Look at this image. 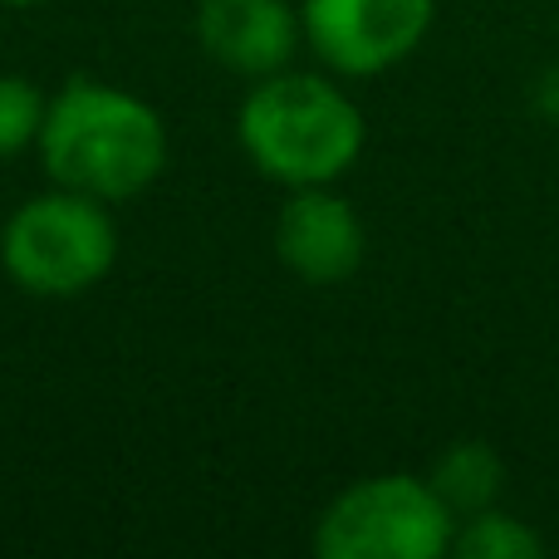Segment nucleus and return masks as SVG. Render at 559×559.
<instances>
[{
    "label": "nucleus",
    "mask_w": 559,
    "mask_h": 559,
    "mask_svg": "<svg viewBox=\"0 0 559 559\" xmlns=\"http://www.w3.org/2000/svg\"><path fill=\"white\" fill-rule=\"evenodd\" d=\"M39 163L55 187L98 202H128L167 167L163 114L104 79H69L45 104Z\"/></svg>",
    "instance_id": "f257e3e1"
},
{
    "label": "nucleus",
    "mask_w": 559,
    "mask_h": 559,
    "mask_svg": "<svg viewBox=\"0 0 559 559\" xmlns=\"http://www.w3.org/2000/svg\"><path fill=\"white\" fill-rule=\"evenodd\" d=\"M246 157L280 187H334L364 153V108L324 74L280 69L246 94L236 114Z\"/></svg>",
    "instance_id": "f03ea898"
},
{
    "label": "nucleus",
    "mask_w": 559,
    "mask_h": 559,
    "mask_svg": "<svg viewBox=\"0 0 559 559\" xmlns=\"http://www.w3.org/2000/svg\"><path fill=\"white\" fill-rule=\"evenodd\" d=\"M0 261L25 295H84L118 261V226L108 216V202L69 192V187L29 197L15 206V216L0 231Z\"/></svg>",
    "instance_id": "7ed1b4c3"
},
{
    "label": "nucleus",
    "mask_w": 559,
    "mask_h": 559,
    "mask_svg": "<svg viewBox=\"0 0 559 559\" xmlns=\"http://www.w3.org/2000/svg\"><path fill=\"white\" fill-rule=\"evenodd\" d=\"M456 515L427 476L383 472L344 486L314 525L319 559H442Z\"/></svg>",
    "instance_id": "20e7f679"
},
{
    "label": "nucleus",
    "mask_w": 559,
    "mask_h": 559,
    "mask_svg": "<svg viewBox=\"0 0 559 559\" xmlns=\"http://www.w3.org/2000/svg\"><path fill=\"white\" fill-rule=\"evenodd\" d=\"M437 0H299L305 39L334 74L373 79L427 39Z\"/></svg>",
    "instance_id": "39448f33"
},
{
    "label": "nucleus",
    "mask_w": 559,
    "mask_h": 559,
    "mask_svg": "<svg viewBox=\"0 0 559 559\" xmlns=\"http://www.w3.org/2000/svg\"><path fill=\"white\" fill-rule=\"evenodd\" d=\"M275 255L305 285H344L364 265L368 231L334 187H295L275 216Z\"/></svg>",
    "instance_id": "423d86ee"
},
{
    "label": "nucleus",
    "mask_w": 559,
    "mask_h": 559,
    "mask_svg": "<svg viewBox=\"0 0 559 559\" xmlns=\"http://www.w3.org/2000/svg\"><path fill=\"white\" fill-rule=\"evenodd\" d=\"M305 25L289 0H202L197 5V45L236 74H280L289 69Z\"/></svg>",
    "instance_id": "0eeeda50"
},
{
    "label": "nucleus",
    "mask_w": 559,
    "mask_h": 559,
    "mask_svg": "<svg viewBox=\"0 0 559 559\" xmlns=\"http://www.w3.org/2000/svg\"><path fill=\"white\" fill-rule=\"evenodd\" d=\"M427 481L437 486V496H442V501L452 506V515L462 521V515H472V511L501 506L506 462H501V452H496L491 442L466 437V442L447 447V452L437 456L432 472H427Z\"/></svg>",
    "instance_id": "6e6552de"
},
{
    "label": "nucleus",
    "mask_w": 559,
    "mask_h": 559,
    "mask_svg": "<svg viewBox=\"0 0 559 559\" xmlns=\"http://www.w3.org/2000/svg\"><path fill=\"white\" fill-rule=\"evenodd\" d=\"M545 550H550V540H545L531 521L501 511V506L462 515L456 535H452L456 559H540Z\"/></svg>",
    "instance_id": "1a4fd4ad"
},
{
    "label": "nucleus",
    "mask_w": 559,
    "mask_h": 559,
    "mask_svg": "<svg viewBox=\"0 0 559 559\" xmlns=\"http://www.w3.org/2000/svg\"><path fill=\"white\" fill-rule=\"evenodd\" d=\"M45 128V94L20 74H0V157L25 153Z\"/></svg>",
    "instance_id": "9d476101"
},
{
    "label": "nucleus",
    "mask_w": 559,
    "mask_h": 559,
    "mask_svg": "<svg viewBox=\"0 0 559 559\" xmlns=\"http://www.w3.org/2000/svg\"><path fill=\"white\" fill-rule=\"evenodd\" d=\"M531 104H535V114H545V118H555L559 123V64H550L540 79H535Z\"/></svg>",
    "instance_id": "9b49d317"
},
{
    "label": "nucleus",
    "mask_w": 559,
    "mask_h": 559,
    "mask_svg": "<svg viewBox=\"0 0 559 559\" xmlns=\"http://www.w3.org/2000/svg\"><path fill=\"white\" fill-rule=\"evenodd\" d=\"M0 5H10V10H29V5H39V0H0Z\"/></svg>",
    "instance_id": "f8f14e48"
}]
</instances>
